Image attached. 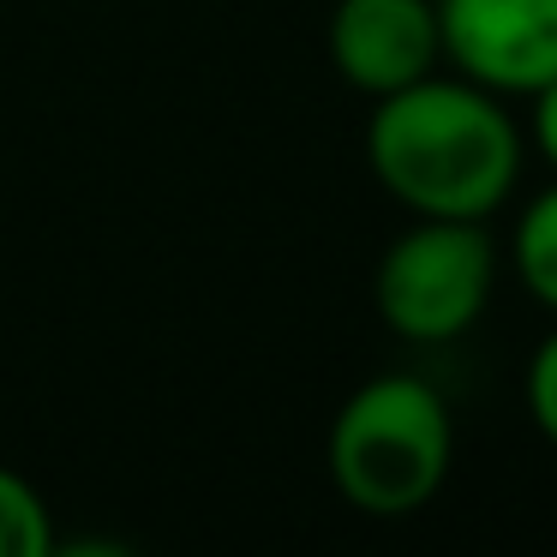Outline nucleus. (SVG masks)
Masks as SVG:
<instances>
[{
    "label": "nucleus",
    "instance_id": "6",
    "mask_svg": "<svg viewBox=\"0 0 557 557\" xmlns=\"http://www.w3.org/2000/svg\"><path fill=\"white\" fill-rule=\"evenodd\" d=\"M509 264H516L521 288L557 318V174H552V186H540L521 205L516 234H509Z\"/></svg>",
    "mask_w": 557,
    "mask_h": 557
},
{
    "label": "nucleus",
    "instance_id": "2",
    "mask_svg": "<svg viewBox=\"0 0 557 557\" xmlns=\"http://www.w3.org/2000/svg\"><path fill=\"white\" fill-rule=\"evenodd\" d=\"M456 420L437 384L413 372H377L336 408L324 437V468L342 504L372 521L420 516L449 480Z\"/></svg>",
    "mask_w": 557,
    "mask_h": 557
},
{
    "label": "nucleus",
    "instance_id": "7",
    "mask_svg": "<svg viewBox=\"0 0 557 557\" xmlns=\"http://www.w3.org/2000/svg\"><path fill=\"white\" fill-rule=\"evenodd\" d=\"M54 552V516L42 492L25 473L0 468V557H49Z\"/></svg>",
    "mask_w": 557,
    "mask_h": 557
},
{
    "label": "nucleus",
    "instance_id": "9",
    "mask_svg": "<svg viewBox=\"0 0 557 557\" xmlns=\"http://www.w3.org/2000/svg\"><path fill=\"white\" fill-rule=\"evenodd\" d=\"M521 102H528V126H521V138H528V145L540 150V162L557 174V78L540 85L533 97H521Z\"/></svg>",
    "mask_w": 557,
    "mask_h": 557
},
{
    "label": "nucleus",
    "instance_id": "5",
    "mask_svg": "<svg viewBox=\"0 0 557 557\" xmlns=\"http://www.w3.org/2000/svg\"><path fill=\"white\" fill-rule=\"evenodd\" d=\"M324 49L336 78L360 90L366 102L420 85L425 73L444 66L432 0H336L324 25Z\"/></svg>",
    "mask_w": 557,
    "mask_h": 557
},
{
    "label": "nucleus",
    "instance_id": "8",
    "mask_svg": "<svg viewBox=\"0 0 557 557\" xmlns=\"http://www.w3.org/2000/svg\"><path fill=\"white\" fill-rule=\"evenodd\" d=\"M521 396H528V413H533V425H540V437L557 449V330L533 348L528 377H521Z\"/></svg>",
    "mask_w": 557,
    "mask_h": 557
},
{
    "label": "nucleus",
    "instance_id": "4",
    "mask_svg": "<svg viewBox=\"0 0 557 557\" xmlns=\"http://www.w3.org/2000/svg\"><path fill=\"white\" fill-rule=\"evenodd\" d=\"M444 66L516 102L557 78V0H432Z\"/></svg>",
    "mask_w": 557,
    "mask_h": 557
},
{
    "label": "nucleus",
    "instance_id": "3",
    "mask_svg": "<svg viewBox=\"0 0 557 557\" xmlns=\"http://www.w3.org/2000/svg\"><path fill=\"white\" fill-rule=\"evenodd\" d=\"M497 288V240L485 222L413 216L372 270V300L389 336L444 348L485 318Z\"/></svg>",
    "mask_w": 557,
    "mask_h": 557
},
{
    "label": "nucleus",
    "instance_id": "1",
    "mask_svg": "<svg viewBox=\"0 0 557 557\" xmlns=\"http://www.w3.org/2000/svg\"><path fill=\"white\" fill-rule=\"evenodd\" d=\"M521 162L528 138L509 102L444 66L377 97L366 121V169L408 216L492 222L516 193Z\"/></svg>",
    "mask_w": 557,
    "mask_h": 557
}]
</instances>
